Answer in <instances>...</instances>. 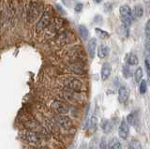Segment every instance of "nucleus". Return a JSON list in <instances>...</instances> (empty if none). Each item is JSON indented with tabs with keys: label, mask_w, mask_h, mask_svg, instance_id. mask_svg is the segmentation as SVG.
I'll return each instance as SVG.
<instances>
[{
	"label": "nucleus",
	"mask_w": 150,
	"mask_h": 149,
	"mask_svg": "<svg viewBox=\"0 0 150 149\" xmlns=\"http://www.w3.org/2000/svg\"><path fill=\"white\" fill-rule=\"evenodd\" d=\"M42 12V6L38 2H31L26 11V20L28 23H34L39 20Z\"/></svg>",
	"instance_id": "nucleus-1"
},
{
	"label": "nucleus",
	"mask_w": 150,
	"mask_h": 149,
	"mask_svg": "<svg viewBox=\"0 0 150 149\" xmlns=\"http://www.w3.org/2000/svg\"><path fill=\"white\" fill-rule=\"evenodd\" d=\"M54 123L57 126L58 128L63 129H70L72 128V120L69 116L65 114H57L54 116Z\"/></svg>",
	"instance_id": "nucleus-2"
},
{
	"label": "nucleus",
	"mask_w": 150,
	"mask_h": 149,
	"mask_svg": "<svg viewBox=\"0 0 150 149\" xmlns=\"http://www.w3.org/2000/svg\"><path fill=\"white\" fill-rule=\"evenodd\" d=\"M120 19L125 26H129L132 22V15H131V8L128 5H123L119 8Z\"/></svg>",
	"instance_id": "nucleus-3"
},
{
	"label": "nucleus",
	"mask_w": 150,
	"mask_h": 149,
	"mask_svg": "<svg viewBox=\"0 0 150 149\" xmlns=\"http://www.w3.org/2000/svg\"><path fill=\"white\" fill-rule=\"evenodd\" d=\"M52 21V14L51 12L46 11L42 13L41 17L40 18L39 22H38V24L36 25V30L37 32L39 33V32H41L42 30H44L47 26L50 25V23Z\"/></svg>",
	"instance_id": "nucleus-4"
},
{
	"label": "nucleus",
	"mask_w": 150,
	"mask_h": 149,
	"mask_svg": "<svg viewBox=\"0 0 150 149\" xmlns=\"http://www.w3.org/2000/svg\"><path fill=\"white\" fill-rule=\"evenodd\" d=\"M22 137L25 141L30 143H39L41 141L40 135L36 132L35 130H23L22 133Z\"/></svg>",
	"instance_id": "nucleus-5"
},
{
	"label": "nucleus",
	"mask_w": 150,
	"mask_h": 149,
	"mask_svg": "<svg viewBox=\"0 0 150 149\" xmlns=\"http://www.w3.org/2000/svg\"><path fill=\"white\" fill-rule=\"evenodd\" d=\"M65 85L68 88V90L73 92H81L83 89L82 82L76 78H69L65 81Z\"/></svg>",
	"instance_id": "nucleus-6"
},
{
	"label": "nucleus",
	"mask_w": 150,
	"mask_h": 149,
	"mask_svg": "<svg viewBox=\"0 0 150 149\" xmlns=\"http://www.w3.org/2000/svg\"><path fill=\"white\" fill-rule=\"evenodd\" d=\"M51 109L57 114H66L69 113V106L60 100H54L51 103Z\"/></svg>",
	"instance_id": "nucleus-7"
},
{
	"label": "nucleus",
	"mask_w": 150,
	"mask_h": 149,
	"mask_svg": "<svg viewBox=\"0 0 150 149\" xmlns=\"http://www.w3.org/2000/svg\"><path fill=\"white\" fill-rule=\"evenodd\" d=\"M118 136L121 140H127L129 136V125L126 121L125 118H123L120 121L119 127H118Z\"/></svg>",
	"instance_id": "nucleus-8"
},
{
	"label": "nucleus",
	"mask_w": 150,
	"mask_h": 149,
	"mask_svg": "<svg viewBox=\"0 0 150 149\" xmlns=\"http://www.w3.org/2000/svg\"><path fill=\"white\" fill-rule=\"evenodd\" d=\"M129 94H130V91L129 89L127 86H120L119 89H118V101L120 103L124 104L128 101L129 97Z\"/></svg>",
	"instance_id": "nucleus-9"
},
{
	"label": "nucleus",
	"mask_w": 150,
	"mask_h": 149,
	"mask_svg": "<svg viewBox=\"0 0 150 149\" xmlns=\"http://www.w3.org/2000/svg\"><path fill=\"white\" fill-rule=\"evenodd\" d=\"M126 121L128 122V124L130 126H132V127L135 128V129L138 130V128H139V117L136 113H130L127 115L126 117Z\"/></svg>",
	"instance_id": "nucleus-10"
},
{
	"label": "nucleus",
	"mask_w": 150,
	"mask_h": 149,
	"mask_svg": "<svg viewBox=\"0 0 150 149\" xmlns=\"http://www.w3.org/2000/svg\"><path fill=\"white\" fill-rule=\"evenodd\" d=\"M96 50H97V39L92 38L89 40L88 44H87V51H88V54L89 57L93 59L95 57V54H96Z\"/></svg>",
	"instance_id": "nucleus-11"
},
{
	"label": "nucleus",
	"mask_w": 150,
	"mask_h": 149,
	"mask_svg": "<svg viewBox=\"0 0 150 149\" xmlns=\"http://www.w3.org/2000/svg\"><path fill=\"white\" fill-rule=\"evenodd\" d=\"M98 118L96 116H92L89 120L88 122V126H87V129H88V133L90 135H93L95 134L97 129H98Z\"/></svg>",
	"instance_id": "nucleus-12"
},
{
	"label": "nucleus",
	"mask_w": 150,
	"mask_h": 149,
	"mask_svg": "<svg viewBox=\"0 0 150 149\" xmlns=\"http://www.w3.org/2000/svg\"><path fill=\"white\" fill-rule=\"evenodd\" d=\"M112 72V67L109 63H104L101 68V71H100V78L102 81H106L108 78L110 77Z\"/></svg>",
	"instance_id": "nucleus-13"
},
{
	"label": "nucleus",
	"mask_w": 150,
	"mask_h": 149,
	"mask_svg": "<svg viewBox=\"0 0 150 149\" xmlns=\"http://www.w3.org/2000/svg\"><path fill=\"white\" fill-rule=\"evenodd\" d=\"M100 126V129H102V131L104 132L105 134H110L112 132V126L111 121H109L108 119H106V118L101 119Z\"/></svg>",
	"instance_id": "nucleus-14"
},
{
	"label": "nucleus",
	"mask_w": 150,
	"mask_h": 149,
	"mask_svg": "<svg viewBox=\"0 0 150 149\" xmlns=\"http://www.w3.org/2000/svg\"><path fill=\"white\" fill-rule=\"evenodd\" d=\"M144 7L142 5H136L131 10V15H132V19H140L144 15Z\"/></svg>",
	"instance_id": "nucleus-15"
},
{
	"label": "nucleus",
	"mask_w": 150,
	"mask_h": 149,
	"mask_svg": "<svg viewBox=\"0 0 150 149\" xmlns=\"http://www.w3.org/2000/svg\"><path fill=\"white\" fill-rule=\"evenodd\" d=\"M109 53H110V49L108 46L102 45V44L98 46V51H97V54H98V58L103 59V58L107 57L108 55H109Z\"/></svg>",
	"instance_id": "nucleus-16"
},
{
	"label": "nucleus",
	"mask_w": 150,
	"mask_h": 149,
	"mask_svg": "<svg viewBox=\"0 0 150 149\" xmlns=\"http://www.w3.org/2000/svg\"><path fill=\"white\" fill-rule=\"evenodd\" d=\"M126 62L128 65H129V66H137L139 63V60H138L137 55L135 54L129 53L127 54V56H126Z\"/></svg>",
	"instance_id": "nucleus-17"
},
{
	"label": "nucleus",
	"mask_w": 150,
	"mask_h": 149,
	"mask_svg": "<svg viewBox=\"0 0 150 149\" xmlns=\"http://www.w3.org/2000/svg\"><path fill=\"white\" fill-rule=\"evenodd\" d=\"M78 30H79V34L80 36L82 37V39L86 40L89 37V31L88 29L86 28V26H84L83 25H80L79 27H78Z\"/></svg>",
	"instance_id": "nucleus-18"
},
{
	"label": "nucleus",
	"mask_w": 150,
	"mask_h": 149,
	"mask_svg": "<svg viewBox=\"0 0 150 149\" xmlns=\"http://www.w3.org/2000/svg\"><path fill=\"white\" fill-rule=\"evenodd\" d=\"M108 147L109 149H123L122 148V144L117 139H112L108 143Z\"/></svg>",
	"instance_id": "nucleus-19"
},
{
	"label": "nucleus",
	"mask_w": 150,
	"mask_h": 149,
	"mask_svg": "<svg viewBox=\"0 0 150 149\" xmlns=\"http://www.w3.org/2000/svg\"><path fill=\"white\" fill-rule=\"evenodd\" d=\"M95 32H96L97 36L101 40H106V39L110 38V34L105 30H102L100 28H95Z\"/></svg>",
	"instance_id": "nucleus-20"
},
{
	"label": "nucleus",
	"mask_w": 150,
	"mask_h": 149,
	"mask_svg": "<svg viewBox=\"0 0 150 149\" xmlns=\"http://www.w3.org/2000/svg\"><path fill=\"white\" fill-rule=\"evenodd\" d=\"M143 77H144L143 68H136L135 72H134V78H135L136 83H140V82L143 80Z\"/></svg>",
	"instance_id": "nucleus-21"
},
{
	"label": "nucleus",
	"mask_w": 150,
	"mask_h": 149,
	"mask_svg": "<svg viewBox=\"0 0 150 149\" xmlns=\"http://www.w3.org/2000/svg\"><path fill=\"white\" fill-rule=\"evenodd\" d=\"M69 69L70 71H72L75 74H83V69L81 66H79L77 64H73V65H70L69 66Z\"/></svg>",
	"instance_id": "nucleus-22"
},
{
	"label": "nucleus",
	"mask_w": 150,
	"mask_h": 149,
	"mask_svg": "<svg viewBox=\"0 0 150 149\" xmlns=\"http://www.w3.org/2000/svg\"><path fill=\"white\" fill-rule=\"evenodd\" d=\"M129 149H143L142 144L137 140H131L129 143Z\"/></svg>",
	"instance_id": "nucleus-23"
},
{
	"label": "nucleus",
	"mask_w": 150,
	"mask_h": 149,
	"mask_svg": "<svg viewBox=\"0 0 150 149\" xmlns=\"http://www.w3.org/2000/svg\"><path fill=\"white\" fill-rule=\"evenodd\" d=\"M147 91V83L145 80H142L140 82V85H139V92L140 94H145Z\"/></svg>",
	"instance_id": "nucleus-24"
},
{
	"label": "nucleus",
	"mask_w": 150,
	"mask_h": 149,
	"mask_svg": "<svg viewBox=\"0 0 150 149\" xmlns=\"http://www.w3.org/2000/svg\"><path fill=\"white\" fill-rule=\"evenodd\" d=\"M122 72H123V76L126 78V79H129L130 76H131V72H130V69L129 68L128 65H125L122 68Z\"/></svg>",
	"instance_id": "nucleus-25"
},
{
	"label": "nucleus",
	"mask_w": 150,
	"mask_h": 149,
	"mask_svg": "<svg viewBox=\"0 0 150 149\" xmlns=\"http://www.w3.org/2000/svg\"><path fill=\"white\" fill-rule=\"evenodd\" d=\"M144 66H145V71H146L147 76H148V80L150 82V62L148 59H145L144 61Z\"/></svg>",
	"instance_id": "nucleus-26"
},
{
	"label": "nucleus",
	"mask_w": 150,
	"mask_h": 149,
	"mask_svg": "<svg viewBox=\"0 0 150 149\" xmlns=\"http://www.w3.org/2000/svg\"><path fill=\"white\" fill-rule=\"evenodd\" d=\"M100 149H107V146H108V143L106 142L105 138L103 137L101 140H100Z\"/></svg>",
	"instance_id": "nucleus-27"
},
{
	"label": "nucleus",
	"mask_w": 150,
	"mask_h": 149,
	"mask_svg": "<svg viewBox=\"0 0 150 149\" xmlns=\"http://www.w3.org/2000/svg\"><path fill=\"white\" fill-rule=\"evenodd\" d=\"M83 5L82 3H77L74 7V11L76 12H81L83 11Z\"/></svg>",
	"instance_id": "nucleus-28"
},
{
	"label": "nucleus",
	"mask_w": 150,
	"mask_h": 149,
	"mask_svg": "<svg viewBox=\"0 0 150 149\" xmlns=\"http://www.w3.org/2000/svg\"><path fill=\"white\" fill-rule=\"evenodd\" d=\"M144 31H145V35H149L150 34V18L147 20L146 24H145V28H144Z\"/></svg>",
	"instance_id": "nucleus-29"
},
{
	"label": "nucleus",
	"mask_w": 150,
	"mask_h": 149,
	"mask_svg": "<svg viewBox=\"0 0 150 149\" xmlns=\"http://www.w3.org/2000/svg\"><path fill=\"white\" fill-rule=\"evenodd\" d=\"M55 7H56V8H57V10L59 11V12H60V13H63V14H64V13H65V11L63 10V8H61V7L58 5V4H56Z\"/></svg>",
	"instance_id": "nucleus-30"
},
{
	"label": "nucleus",
	"mask_w": 150,
	"mask_h": 149,
	"mask_svg": "<svg viewBox=\"0 0 150 149\" xmlns=\"http://www.w3.org/2000/svg\"><path fill=\"white\" fill-rule=\"evenodd\" d=\"M68 149H77V146H76V144H71V145H70Z\"/></svg>",
	"instance_id": "nucleus-31"
},
{
	"label": "nucleus",
	"mask_w": 150,
	"mask_h": 149,
	"mask_svg": "<svg viewBox=\"0 0 150 149\" xmlns=\"http://www.w3.org/2000/svg\"><path fill=\"white\" fill-rule=\"evenodd\" d=\"M94 1H95L96 3H100V2L102 1V0H94Z\"/></svg>",
	"instance_id": "nucleus-32"
},
{
	"label": "nucleus",
	"mask_w": 150,
	"mask_h": 149,
	"mask_svg": "<svg viewBox=\"0 0 150 149\" xmlns=\"http://www.w3.org/2000/svg\"><path fill=\"white\" fill-rule=\"evenodd\" d=\"M30 149H39V148H30Z\"/></svg>",
	"instance_id": "nucleus-33"
}]
</instances>
